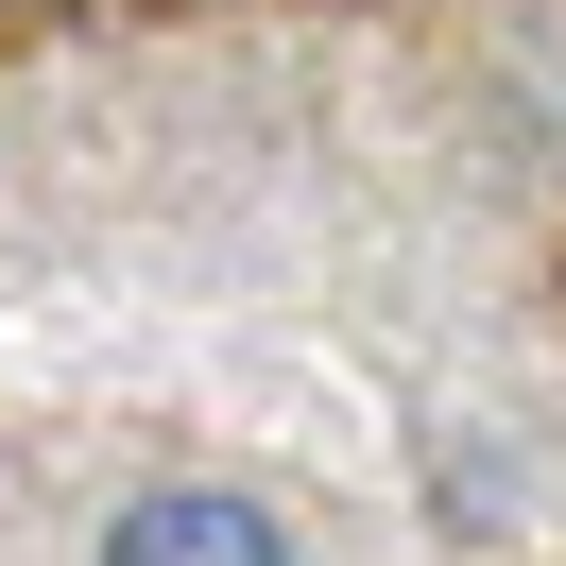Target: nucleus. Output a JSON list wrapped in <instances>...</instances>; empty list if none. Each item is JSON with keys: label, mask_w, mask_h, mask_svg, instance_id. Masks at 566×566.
Wrapping results in <instances>:
<instances>
[{"label": "nucleus", "mask_w": 566, "mask_h": 566, "mask_svg": "<svg viewBox=\"0 0 566 566\" xmlns=\"http://www.w3.org/2000/svg\"><path fill=\"white\" fill-rule=\"evenodd\" d=\"M104 566H292V532L241 481H138L104 515Z\"/></svg>", "instance_id": "nucleus-1"}]
</instances>
